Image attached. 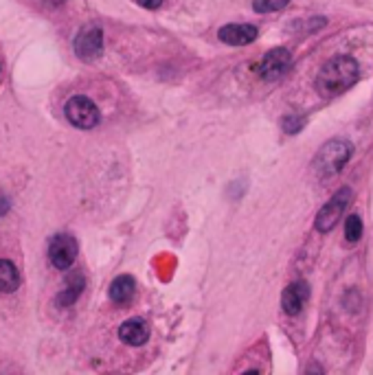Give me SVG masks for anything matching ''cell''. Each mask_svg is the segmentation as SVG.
I'll use <instances>...</instances> for the list:
<instances>
[{
	"label": "cell",
	"mask_w": 373,
	"mask_h": 375,
	"mask_svg": "<svg viewBox=\"0 0 373 375\" xmlns=\"http://www.w3.org/2000/svg\"><path fill=\"white\" fill-rule=\"evenodd\" d=\"M66 119L79 130H93L99 125V108L88 97H73L66 101Z\"/></svg>",
	"instance_id": "obj_3"
},
{
	"label": "cell",
	"mask_w": 373,
	"mask_h": 375,
	"mask_svg": "<svg viewBox=\"0 0 373 375\" xmlns=\"http://www.w3.org/2000/svg\"><path fill=\"white\" fill-rule=\"evenodd\" d=\"M134 292H136V281H134L130 275L117 277V279L110 283V290H108L110 301H112V303H119V305H126V303H130L132 296H134Z\"/></svg>",
	"instance_id": "obj_12"
},
{
	"label": "cell",
	"mask_w": 373,
	"mask_h": 375,
	"mask_svg": "<svg viewBox=\"0 0 373 375\" xmlns=\"http://www.w3.org/2000/svg\"><path fill=\"white\" fill-rule=\"evenodd\" d=\"M103 51V31L97 25L84 27L75 38V55L84 62H93Z\"/></svg>",
	"instance_id": "obj_6"
},
{
	"label": "cell",
	"mask_w": 373,
	"mask_h": 375,
	"mask_svg": "<svg viewBox=\"0 0 373 375\" xmlns=\"http://www.w3.org/2000/svg\"><path fill=\"white\" fill-rule=\"evenodd\" d=\"M351 154H353V147H351L349 140H345V138H332L314 156L312 169H314L316 176L332 178V176H336L347 165V160L351 158Z\"/></svg>",
	"instance_id": "obj_2"
},
{
	"label": "cell",
	"mask_w": 373,
	"mask_h": 375,
	"mask_svg": "<svg viewBox=\"0 0 373 375\" xmlns=\"http://www.w3.org/2000/svg\"><path fill=\"white\" fill-rule=\"evenodd\" d=\"M292 64V55L288 48L283 46H277V48H270L268 53L263 55V60L259 62V77L263 79H279L286 70L290 68Z\"/></svg>",
	"instance_id": "obj_7"
},
{
	"label": "cell",
	"mask_w": 373,
	"mask_h": 375,
	"mask_svg": "<svg viewBox=\"0 0 373 375\" xmlns=\"http://www.w3.org/2000/svg\"><path fill=\"white\" fill-rule=\"evenodd\" d=\"M345 237H347V242H351V244H356V242L362 237V220H360V216H356V213L347 218Z\"/></svg>",
	"instance_id": "obj_14"
},
{
	"label": "cell",
	"mask_w": 373,
	"mask_h": 375,
	"mask_svg": "<svg viewBox=\"0 0 373 375\" xmlns=\"http://www.w3.org/2000/svg\"><path fill=\"white\" fill-rule=\"evenodd\" d=\"M11 209V202H9V198H7V195L3 193V191H0V218H3V216H7V211Z\"/></svg>",
	"instance_id": "obj_17"
},
{
	"label": "cell",
	"mask_w": 373,
	"mask_h": 375,
	"mask_svg": "<svg viewBox=\"0 0 373 375\" xmlns=\"http://www.w3.org/2000/svg\"><path fill=\"white\" fill-rule=\"evenodd\" d=\"M119 338L130 347H140L150 338V325L143 318H130L119 327Z\"/></svg>",
	"instance_id": "obj_10"
},
{
	"label": "cell",
	"mask_w": 373,
	"mask_h": 375,
	"mask_svg": "<svg viewBox=\"0 0 373 375\" xmlns=\"http://www.w3.org/2000/svg\"><path fill=\"white\" fill-rule=\"evenodd\" d=\"M84 285H86L84 275H79V272L68 275V279H66V288H64V290L58 294V298H55L58 308H70V305H73V303L81 296Z\"/></svg>",
	"instance_id": "obj_11"
},
{
	"label": "cell",
	"mask_w": 373,
	"mask_h": 375,
	"mask_svg": "<svg viewBox=\"0 0 373 375\" xmlns=\"http://www.w3.org/2000/svg\"><path fill=\"white\" fill-rule=\"evenodd\" d=\"M349 200H351V189H347V187L341 189V191H336L332 195V200L321 211H318V216H316L314 226H316L318 233H329V230L339 224V220L343 216V211L347 209Z\"/></svg>",
	"instance_id": "obj_4"
},
{
	"label": "cell",
	"mask_w": 373,
	"mask_h": 375,
	"mask_svg": "<svg viewBox=\"0 0 373 375\" xmlns=\"http://www.w3.org/2000/svg\"><path fill=\"white\" fill-rule=\"evenodd\" d=\"M136 3L140 7H145V9H158V7L163 5V0H136Z\"/></svg>",
	"instance_id": "obj_18"
},
{
	"label": "cell",
	"mask_w": 373,
	"mask_h": 375,
	"mask_svg": "<svg viewBox=\"0 0 373 375\" xmlns=\"http://www.w3.org/2000/svg\"><path fill=\"white\" fill-rule=\"evenodd\" d=\"M303 125H306V119H301L296 114H288L286 119L281 121V128H283V132H286V134L301 132V130H303Z\"/></svg>",
	"instance_id": "obj_16"
},
{
	"label": "cell",
	"mask_w": 373,
	"mask_h": 375,
	"mask_svg": "<svg viewBox=\"0 0 373 375\" xmlns=\"http://www.w3.org/2000/svg\"><path fill=\"white\" fill-rule=\"evenodd\" d=\"M356 79H358V62L349 55H339V58H332L318 70L314 88L321 97L329 99L345 93Z\"/></svg>",
	"instance_id": "obj_1"
},
{
	"label": "cell",
	"mask_w": 373,
	"mask_h": 375,
	"mask_svg": "<svg viewBox=\"0 0 373 375\" xmlns=\"http://www.w3.org/2000/svg\"><path fill=\"white\" fill-rule=\"evenodd\" d=\"M20 288V272L9 259H0V294H11Z\"/></svg>",
	"instance_id": "obj_13"
},
{
	"label": "cell",
	"mask_w": 373,
	"mask_h": 375,
	"mask_svg": "<svg viewBox=\"0 0 373 375\" xmlns=\"http://www.w3.org/2000/svg\"><path fill=\"white\" fill-rule=\"evenodd\" d=\"M310 296V288L306 281H299V283H290L286 290L281 294V308L288 316H296L301 310H303L306 301Z\"/></svg>",
	"instance_id": "obj_9"
},
{
	"label": "cell",
	"mask_w": 373,
	"mask_h": 375,
	"mask_svg": "<svg viewBox=\"0 0 373 375\" xmlns=\"http://www.w3.org/2000/svg\"><path fill=\"white\" fill-rule=\"evenodd\" d=\"M257 35H259V31L255 25H224L218 31V38L230 46H246V44L255 42Z\"/></svg>",
	"instance_id": "obj_8"
},
{
	"label": "cell",
	"mask_w": 373,
	"mask_h": 375,
	"mask_svg": "<svg viewBox=\"0 0 373 375\" xmlns=\"http://www.w3.org/2000/svg\"><path fill=\"white\" fill-rule=\"evenodd\" d=\"M77 253H79V246L73 235L60 233V235H53L48 242V259L58 270H68L75 263Z\"/></svg>",
	"instance_id": "obj_5"
},
{
	"label": "cell",
	"mask_w": 373,
	"mask_h": 375,
	"mask_svg": "<svg viewBox=\"0 0 373 375\" xmlns=\"http://www.w3.org/2000/svg\"><path fill=\"white\" fill-rule=\"evenodd\" d=\"M290 3V0H253V7L257 13H273L279 11Z\"/></svg>",
	"instance_id": "obj_15"
}]
</instances>
